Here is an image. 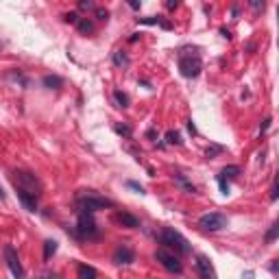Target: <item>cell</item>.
<instances>
[{"mask_svg":"<svg viewBox=\"0 0 279 279\" xmlns=\"http://www.w3.org/2000/svg\"><path fill=\"white\" fill-rule=\"evenodd\" d=\"M76 205H79V212L94 214L98 210H105V207H114V201L100 197L94 190H83V192L76 194Z\"/></svg>","mask_w":279,"mask_h":279,"instance_id":"6da1fadb","label":"cell"},{"mask_svg":"<svg viewBox=\"0 0 279 279\" xmlns=\"http://www.w3.org/2000/svg\"><path fill=\"white\" fill-rule=\"evenodd\" d=\"M201 68H203V63H201V55H199L197 48H183L179 52V70L186 79L199 76Z\"/></svg>","mask_w":279,"mask_h":279,"instance_id":"7a4b0ae2","label":"cell"},{"mask_svg":"<svg viewBox=\"0 0 279 279\" xmlns=\"http://www.w3.org/2000/svg\"><path fill=\"white\" fill-rule=\"evenodd\" d=\"M159 242H162L166 249H170V251H175V253H179V255H188L190 251H192L190 242L183 238L179 231H175V229H170V227L162 229V234H159Z\"/></svg>","mask_w":279,"mask_h":279,"instance_id":"3957f363","label":"cell"},{"mask_svg":"<svg viewBox=\"0 0 279 279\" xmlns=\"http://www.w3.org/2000/svg\"><path fill=\"white\" fill-rule=\"evenodd\" d=\"M74 236L79 240H96L98 238V227L94 223V216L87 212H79V221H76Z\"/></svg>","mask_w":279,"mask_h":279,"instance_id":"277c9868","label":"cell"},{"mask_svg":"<svg viewBox=\"0 0 279 279\" xmlns=\"http://www.w3.org/2000/svg\"><path fill=\"white\" fill-rule=\"evenodd\" d=\"M13 181H15V188H20V190H24V192L28 194H33V197H39V192H41V183L39 179L35 175L31 173H24V170H17V173H13Z\"/></svg>","mask_w":279,"mask_h":279,"instance_id":"5b68a950","label":"cell"},{"mask_svg":"<svg viewBox=\"0 0 279 279\" xmlns=\"http://www.w3.org/2000/svg\"><path fill=\"white\" fill-rule=\"evenodd\" d=\"M227 225H229L227 216L221 212H207L199 218V227H203L205 231H221L227 227Z\"/></svg>","mask_w":279,"mask_h":279,"instance_id":"8992f818","label":"cell"},{"mask_svg":"<svg viewBox=\"0 0 279 279\" xmlns=\"http://www.w3.org/2000/svg\"><path fill=\"white\" fill-rule=\"evenodd\" d=\"M155 260L159 264L164 266L168 273H175V275H181V271H183V266L179 262V258L173 253V251H168V249H157L155 251Z\"/></svg>","mask_w":279,"mask_h":279,"instance_id":"52a82bcc","label":"cell"},{"mask_svg":"<svg viewBox=\"0 0 279 279\" xmlns=\"http://www.w3.org/2000/svg\"><path fill=\"white\" fill-rule=\"evenodd\" d=\"M4 260H7V266H9L11 275H13L15 279H24V269H22V264H20L17 251L11 245L4 247Z\"/></svg>","mask_w":279,"mask_h":279,"instance_id":"ba28073f","label":"cell"},{"mask_svg":"<svg viewBox=\"0 0 279 279\" xmlns=\"http://www.w3.org/2000/svg\"><path fill=\"white\" fill-rule=\"evenodd\" d=\"M111 260H114V264L122 266V264H131L133 260H135V255H133V251H131V249H129L127 245H120V247H118L116 251H114V258H111Z\"/></svg>","mask_w":279,"mask_h":279,"instance_id":"9c48e42d","label":"cell"},{"mask_svg":"<svg viewBox=\"0 0 279 279\" xmlns=\"http://www.w3.org/2000/svg\"><path fill=\"white\" fill-rule=\"evenodd\" d=\"M197 271L201 273L203 279H216V271H214L212 262L205 258V255H197Z\"/></svg>","mask_w":279,"mask_h":279,"instance_id":"30bf717a","label":"cell"},{"mask_svg":"<svg viewBox=\"0 0 279 279\" xmlns=\"http://www.w3.org/2000/svg\"><path fill=\"white\" fill-rule=\"evenodd\" d=\"M116 221L122 225V227H127V229H138L140 227V221L133 216V214H129V212H118L116 214Z\"/></svg>","mask_w":279,"mask_h":279,"instance_id":"8fae6325","label":"cell"},{"mask_svg":"<svg viewBox=\"0 0 279 279\" xmlns=\"http://www.w3.org/2000/svg\"><path fill=\"white\" fill-rule=\"evenodd\" d=\"M17 199L22 201V205H24L28 212L37 210V197H33V194H28V192H24V190L17 188Z\"/></svg>","mask_w":279,"mask_h":279,"instance_id":"7c38bea8","label":"cell"},{"mask_svg":"<svg viewBox=\"0 0 279 279\" xmlns=\"http://www.w3.org/2000/svg\"><path fill=\"white\" fill-rule=\"evenodd\" d=\"M173 181L183 190V192H188V194H194V192H197V186H194L192 181H188V179H186V175L175 173V175H173Z\"/></svg>","mask_w":279,"mask_h":279,"instance_id":"4fadbf2b","label":"cell"},{"mask_svg":"<svg viewBox=\"0 0 279 279\" xmlns=\"http://www.w3.org/2000/svg\"><path fill=\"white\" fill-rule=\"evenodd\" d=\"M76 275H79V279H96L98 273L94 266H87V264H81L79 269H76Z\"/></svg>","mask_w":279,"mask_h":279,"instance_id":"5bb4252c","label":"cell"},{"mask_svg":"<svg viewBox=\"0 0 279 279\" xmlns=\"http://www.w3.org/2000/svg\"><path fill=\"white\" fill-rule=\"evenodd\" d=\"M240 175V166H225V168L221 170V177L218 179H236V177Z\"/></svg>","mask_w":279,"mask_h":279,"instance_id":"9a60e30c","label":"cell"},{"mask_svg":"<svg viewBox=\"0 0 279 279\" xmlns=\"http://www.w3.org/2000/svg\"><path fill=\"white\" fill-rule=\"evenodd\" d=\"M41 83H44L46 87H50V90H59V87L63 85V79L61 76H57V74H48V76H44V81Z\"/></svg>","mask_w":279,"mask_h":279,"instance_id":"2e32d148","label":"cell"},{"mask_svg":"<svg viewBox=\"0 0 279 279\" xmlns=\"http://www.w3.org/2000/svg\"><path fill=\"white\" fill-rule=\"evenodd\" d=\"M57 253V242L55 240H46L44 242V260H50Z\"/></svg>","mask_w":279,"mask_h":279,"instance_id":"e0dca14e","label":"cell"},{"mask_svg":"<svg viewBox=\"0 0 279 279\" xmlns=\"http://www.w3.org/2000/svg\"><path fill=\"white\" fill-rule=\"evenodd\" d=\"M114 100H116L118 107H122V109H127V107H129V96L124 92H120V90L114 92Z\"/></svg>","mask_w":279,"mask_h":279,"instance_id":"ac0fdd59","label":"cell"},{"mask_svg":"<svg viewBox=\"0 0 279 279\" xmlns=\"http://www.w3.org/2000/svg\"><path fill=\"white\" fill-rule=\"evenodd\" d=\"M138 22H142V24H159V26H162V28H170V22H166V20H162V17H155V15H153V17H146V20H138Z\"/></svg>","mask_w":279,"mask_h":279,"instance_id":"d6986e66","label":"cell"},{"mask_svg":"<svg viewBox=\"0 0 279 279\" xmlns=\"http://www.w3.org/2000/svg\"><path fill=\"white\" fill-rule=\"evenodd\" d=\"M76 28L83 33V35H90V33H94V24L90 20H85V17H81L79 20V24H76Z\"/></svg>","mask_w":279,"mask_h":279,"instance_id":"ffe728a7","label":"cell"},{"mask_svg":"<svg viewBox=\"0 0 279 279\" xmlns=\"http://www.w3.org/2000/svg\"><path fill=\"white\" fill-rule=\"evenodd\" d=\"M114 63L118 68H127L129 66V57L124 55L122 50H118V52H114Z\"/></svg>","mask_w":279,"mask_h":279,"instance_id":"44dd1931","label":"cell"},{"mask_svg":"<svg viewBox=\"0 0 279 279\" xmlns=\"http://www.w3.org/2000/svg\"><path fill=\"white\" fill-rule=\"evenodd\" d=\"M166 144H181V135L177 131H168L166 133Z\"/></svg>","mask_w":279,"mask_h":279,"instance_id":"7402d4cb","label":"cell"},{"mask_svg":"<svg viewBox=\"0 0 279 279\" xmlns=\"http://www.w3.org/2000/svg\"><path fill=\"white\" fill-rule=\"evenodd\" d=\"M225 151V148L223 146H218V144H214V146H210V148H207V153H205V155L207 157H210V159H214V157H216L218 155V153H223Z\"/></svg>","mask_w":279,"mask_h":279,"instance_id":"603a6c76","label":"cell"},{"mask_svg":"<svg viewBox=\"0 0 279 279\" xmlns=\"http://www.w3.org/2000/svg\"><path fill=\"white\" fill-rule=\"evenodd\" d=\"M116 133L124 135V138H131V129H129L127 124H116Z\"/></svg>","mask_w":279,"mask_h":279,"instance_id":"cb8c5ba5","label":"cell"},{"mask_svg":"<svg viewBox=\"0 0 279 279\" xmlns=\"http://www.w3.org/2000/svg\"><path fill=\"white\" fill-rule=\"evenodd\" d=\"M277 234H279V225L275 223V225H273V227H271V231H269V234H266V242H273V240L277 238Z\"/></svg>","mask_w":279,"mask_h":279,"instance_id":"d4e9b609","label":"cell"},{"mask_svg":"<svg viewBox=\"0 0 279 279\" xmlns=\"http://www.w3.org/2000/svg\"><path fill=\"white\" fill-rule=\"evenodd\" d=\"M63 20H66L68 24H79V20H81V17L76 15V13H66V15H63Z\"/></svg>","mask_w":279,"mask_h":279,"instance_id":"484cf974","label":"cell"},{"mask_svg":"<svg viewBox=\"0 0 279 279\" xmlns=\"http://www.w3.org/2000/svg\"><path fill=\"white\" fill-rule=\"evenodd\" d=\"M127 186L131 188V190H135V192H140V194H146V192H144V188H142L140 183H135V181H127Z\"/></svg>","mask_w":279,"mask_h":279,"instance_id":"4316f807","label":"cell"},{"mask_svg":"<svg viewBox=\"0 0 279 279\" xmlns=\"http://www.w3.org/2000/svg\"><path fill=\"white\" fill-rule=\"evenodd\" d=\"M96 17L100 22H107V17H109V13H107V9H96Z\"/></svg>","mask_w":279,"mask_h":279,"instance_id":"83f0119b","label":"cell"},{"mask_svg":"<svg viewBox=\"0 0 279 279\" xmlns=\"http://www.w3.org/2000/svg\"><path fill=\"white\" fill-rule=\"evenodd\" d=\"M218 186H221V192L223 194H229V183L225 179H218Z\"/></svg>","mask_w":279,"mask_h":279,"instance_id":"f1b7e54d","label":"cell"},{"mask_svg":"<svg viewBox=\"0 0 279 279\" xmlns=\"http://www.w3.org/2000/svg\"><path fill=\"white\" fill-rule=\"evenodd\" d=\"M41 279H61V277H59V273H44V275H41Z\"/></svg>","mask_w":279,"mask_h":279,"instance_id":"f546056e","label":"cell"},{"mask_svg":"<svg viewBox=\"0 0 279 279\" xmlns=\"http://www.w3.org/2000/svg\"><path fill=\"white\" fill-rule=\"evenodd\" d=\"M269 124H271V118H266V120H264V124H262V129H260V133H264L266 129H269Z\"/></svg>","mask_w":279,"mask_h":279,"instance_id":"4dcf8cb0","label":"cell"},{"mask_svg":"<svg viewBox=\"0 0 279 279\" xmlns=\"http://www.w3.org/2000/svg\"><path fill=\"white\" fill-rule=\"evenodd\" d=\"M79 7H81V9H94V4H92V2H81Z\"/></svg>","mask_w":279,"mask_h":279,"instance_id":"1f68e13d","label":"cell"}]
</instances>
